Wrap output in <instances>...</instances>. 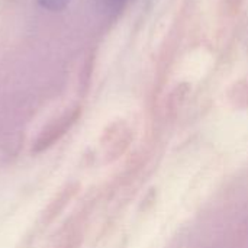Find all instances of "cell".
I'll return each mask as SVG.
<instances>
[{
	"label": "cell",
	"instance_id": "6da1fadb",
	"mask_svg": "<svg viewBox=\"0 0 248 248\" xmlns=\"http://www.w3.org/2000/svg\"><path fill=\"white\" fill-rule=\"evenodd\" d=\"M68 0H39V3L46 7V9H51V10H57V9H61Z\"/></svg>",
	"mask_w": 248,
	"mask_h": 248
}]
</instances>
